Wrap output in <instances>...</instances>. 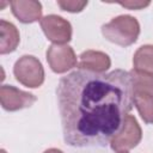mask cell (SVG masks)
Returning <instances> with one entry per match:
<instances>
[{"label":"cell","mask_w":153,"mask_h":153,"mask_svg":"<svg viewBox=\"0 0 153 153\" xmlns=\"http://www.w3.org/2000/svg\"><path fill=\"white\" fill-rule=\"evenodd\" d=\"M14 17L24 23H33L42 19V5L35 0H14L10 2Z\"/></svg>","instance_id":"obj_8"},{"label":"cell","mask_w":153,"mask_h":153,"mask_svg":"<svg viewBox=\"0 0 153 153\" xmlns=\"http://www.w3.org/2000/svg\"><path fill=\"white\" fill-rule=\"evenodd\" d=\"M19 31L14 24L1 19L0 20V54L5 55L17 49L19 44Z\"/></svg>","instance_id":"obj_10"},{"label":"cell","mask_w":153,"mask_h":153,"mask_svg":"<svg viewBox=\"0 0 153 153\" xmlns=\"http://www.w3.org/2000/svg\"><path fill=\"white\" fill-rule=\"evenodd\" d=\"M41 27L49 41L54 44H66L72 38V25L65 18L49 14L41 19Z\"/></svg>","instance_id":"obj_5"},{"label":"cell","mask_w":153,"mask_h":153,"mask_svg":"<svg viewBox=\"0 0 153 153\" xmlns=\"http://www.w3.org/2000/svg\"><path fill=\"white\" fill-rule=\"evenodd\" d=\"M140 33V24L136 18L122 14L112 18L102 26V35L110 42L121 47H128L136 42Z\"/></svg>","instance_id":"obj_2"},{"label":"cell","mask_w":153,"mask_h":153,"mask_svg":"<svg viewBox=\"0 0 153 153\" xmlns=\"http://www.w3.org/2000/svg\"><path fill=\"white\" fill-rule=\"evenodd\" d=\"M47 61L55 73H66L76 66V55L67 44H51L47 50Z\"/></svg>","instance_id":"obj_6"},{"label":"cell","mask_w":153,"mask_h":153,"mask_svg":"<svg viewBox=\"0 0 153 153\" xmlns=\"http://www.w3.org/2000/svg\"><path fill=\"white\" fill-rule=\"evenodd\" d=\"M78 66L82 71L94 72V73H105L110 66L111 60L109 55L98 50H86L79 56Z\"/></svg>","instance_id":"obj_9"},{"label":"cell","mask_w":153,"mask_h":153,"mask_svg":"<svg viewBox=\"0 0 153 153\" xmlns=\"http://www.w3.org/2000/svg\"><path fill=\"white\" fill-rule=\"evenodd\" d=\"M134 69L153 74V45L146 44L140 47L133 57Z\"/></svg>","instance_id":"obj_11"},{"label":"cell","mask_w":153,"mask_h":153,"mask_svg":"<svg viewBox=\"0 0 153 153\" xmlns=\"http://www.w3.org/2000/svg\"><path fill=\"white\" fill-rule=\"evenodd\" d=\"M142 131L140 128V124L137 123L136 118L131 115H128L124 120L122 129L116 134L111 141L110 146L115 152H122L128 151L137 146L141 141Z\"/></svg>","instance_id":"obj_4"},{"label":"cell","mask_w":153,"mask_h":153,"mask_svg":"<svg viewBox=\"0 0 153 153\" xmlns=\"http://www.w3.org/2000/svg\"><path fill=\"white\" fill-rule=\"evenodd\" d=\"M57 5L63 11L76 13V12H81L87 6V1H85V0H82V1H80V0H59Z\"/></svg>","instance_id":"obj_14"},{"label":"cell","mask_w":153,"mask_h":153,"mask_svg":"<svg viewBox=\"0 0 153 153\" xmlns=\"http://www.w3.org/2000/svg\"><path fill=\"white\" fill-rule=\"evenodd\" d=\"M121 6H123V7H127V8H129V10H141V8H145V7H147L151 2L149 1H139V0H136V1H124V2H118Z\"/></svg>","instance_id":"obj_15"},{"label":"cell","mask_w":153,"mask_h":153,"mask_svg":"<svg viewBox=\"0 0 153 153\" xmlns=\"http://www.w3.org/2000/svg\"><path fill=\"white\" fill-rule=\"evenodd\" d=\"M133 103L146 123H153V96L134 92Z\"/></svg>","instance_id":"obj_13"},{"label":"cell","mask_w":153,"mask_h":153,"mask_svg":"<svg viewBox=\"0 0 153 153\" xmlns=\"http://www.w3.org/2000/svg\"><path fill=\"white\" fill-rule=\"evenodd\" d=\"M13 74L22 85L36 88L44 81V69L41 61L32 55H24L17 60L13 67Z\"/></svg>","instance_id":"obj_3"},{"label":"cell","mask_w":153,"mask_h":153,"mask_svg":"<svg viewBox=\"0 0 153 153\" xmlns=\"http://www.w3.org/2000/svg\"><path fill=\"white\" fill-rule=\"evenodd\" d=\"M37 98L29 92L22 91L12 85H2L0 87V103L7 111H17L31 106Z\"/></svg>","instance_id":"obj_7"},{"label":"cell","mask_w":153,"mask_h":153,"mask_svg":"<svg viewBox=\"0 0 153 153\" xmlns=\"http://www.w3.org/2000/svg\"><path fill=\"white\" fill-rule=\"evenodd\" d=\"M129 74L131 76L134 92L153 96V74L137 71L134 68L129 72Z\"/></svg>","instance_id":"obj_12"},{"label":"cell","mask_w":153,"mask_h":153,"mask_svg":"<svg viewBox=\"0 0 153 153\" xmlns=\"http://www.w3.org/2000/svg\"><path fill=\"white\" fill-rule=\"evenodd\" d=\"M44 153H63V152L61 149H57V148H49Z\"/></svg>","instance_id":"obj_16"},{"label":"cell","mask_w":153,"mask_h":153,"mask_svg":"<svg viewBox=\"0 0 153 153\" xmlns=\"http://www.w3.org/2000/svg\"><path fill=\"white\" fill-rule=\"evenodd\" d=\"M63 139L73 147H102L122 129L133 108L129 72L78 69L62 76L57 90Z\"/></svg>","instance_id":"obj_1"},{"label":"cell","mask_w":153,"mask_h":153,"mask_svg":"<svg viewBox=\"0 0 153 153\" xmlns=\"http://www.w3.org/2000/svg\"><path fill=\"white\" fill-rule=\"evenodd\" d=\"M117 153H128V151H122V152H117Z\"/></svg>","instance_id":"obj_17"},{"label":"cell","mask_w":153,"mask_h":153,"mask_svg":"<svg viewBox=\"0 0 153 153\" xmlns=\"http://www.w3.org/2000/svg\"><path fill=\"white\" fill-rule=\"evenodd\" d=\"M0 153H6V151H5V149H1V151H0Z\"/></svg>","instance_id":"obj_18"}]
</instances>
